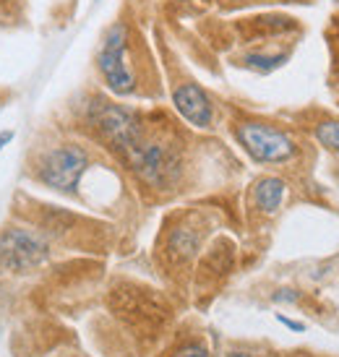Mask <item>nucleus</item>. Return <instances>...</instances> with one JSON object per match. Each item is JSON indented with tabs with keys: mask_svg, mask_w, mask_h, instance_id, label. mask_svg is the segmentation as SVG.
I'll use <instances>...</instances> for the list:
<instances>
[{
	"mask_svg": "<svg viewBox=\"0 0 339 357\" xmlns=\"http://www.w3.org/2000/svg\"><path fill=\"white\" fill-rule=\"evenodd\" d=\"M130 167L136 169L144 183L151 188H170L180 175V154L175 146L162 141H144L141 139L130 151H126Z\"/></svg>",
	"mask_w": 339,
	"mask_h": 357,
	"instance_id": "obj_1",
	"label": "nucleus"
},
{
	"mask_svg": "<svg viewBox=\"0 0 339 357\" xmlns=\"http://www.w3.org/2000/svg\"><path fill=\"white\" fill-rule=\"evenodd\" d=\"M97 68H100L102 79L110 91H115L120 97L136 91V76L128 66V29H126V24H115L105 34L100 55H97Z\"/></svg>",
	"mask_w": 339,
	"mask_h": 357,
	"instance_id": "obj_2",
	"label": "nucleus"
},
{
	"mask_svg": "<svg viewBox=\"0 0 339 357\" xmlns=\"http://www.w3.org/2000/svg\"><path fill=\"white\" fill-rule=\"evenodd\" d=\"M235 139L250 157L261 165H280L295 157V141L285 130L266 126V123H240L235 128Z\"/></svg>",
	"mask_w": 339,
	"mask_h": 357,
	"instance_id": "obj_3",
	"label": "nucleus"
},
{
	"mask_svg": "<svg viewBox=\"0 0 339 357\" xmlns=\"http://www.w3.org/2000/svg\"><path fill=\"white\" fill-rule=\"evenodd\" d=\"M89 120L91 126L100 130V136L110 146H115L118 151H130L141 139V123L139 118L130 112V109L120 107V105H112V102H94L89 107Z\"/></svg>",
	"mask_w": 339,
	"mask_h": 357,
	"instance_id": "obj_4",
	"label": "nucleus"
},
{
	"mask_svg": "<svg viewBox=\"0 0 339 357\" xmlns=\"http://www.w3.org/2000/svg\"><path fill=\"white\" fill-rule=\"evenodd\" d=\"M50 256V245L40 232L27 227H10L0 232V266L6 271H29Z\"/></svg>",
	"mask_w": 339,
	"mask_h": 357,
	"instance_id": "obj_5",
	"label": "nucleus"
},
{
	"mask_svg": "<svg viewBox=\"0 0 339 357\" xmlns=\"http://www.w3.org/2000/svg\"><path fill=\"white\" fill-rule=\"evenodd\" d=\"M86 167H89V154L76 144H66V146L52 149L47 157L42 159L40 180L50 188L70 193V190H76Z\"/></svg>",
	"mask_w": 339,
	"mask_h": 357,
	"instance_id": "obj_6",
	"label": "nucleus"
},
{
	"mask_svg": "<svg viewBox=\"0 0 339 357\" xmlns=\"http://www.w3.org/2000/svg\"><path fill=\"white\" fill-rule=\"evenodd\" d=\"M172 105L196 128H209L214 120V105L206 97V91L196 84H180L178 89L172 91Z\"/></svg>",
	"mask_w": 339,
	"mask_h": 357,
	"instance_id": "obj_7",
	"label": "nucleus"
},
{
	"mask_svg": "<svg viewBox=\"0 0 339 357\" xmlns=\"http://www.w3.org/2000/svg\"><path fill=\"white\" fill-rule=\"evenodd\" d=\"M282 196H285V183L280 178H264L253 188L256 206L264 208V211H277L282 204Z\"/></svg>",
	"mask_w": 339,
	"mask_h": 357,
	"instance_id": "obj_8",
	"label": "nucleus"
},
{
	"mask_svg": "<svg viewBox=\"0 0 339 357\" xmlns=\"http://www.w3.org/2000/svg\"><path fill=\"white\" fill-rule=\"evenodd\" d=\"M316 139L321 141V146L339 154V120H321L316 126Z\"/></svg>",
	"mask_w": 339,
	"mask_h": 357,
	"instance_id": "obj_9",
	"label": "nucleus"
},
{
	"mask_svg": "<svg viewBox=\"0 0 339 357\" xmlns=\"http://www.w3.org/2000/svg\"><path fill=\"white\" fill-rule=\"evenodd\" d=\"M175 357H209V352L201 347V344H188V347H183Z\"/></svg>",
	"mask_w": 339,
	"mask_h": 357,
	"instance_id": "obj_10",
	"label": "nucleus"
},
{
	"mask_svg": "<svg viewBox=\"0 0 339 357\" xmlns=\"http://www.w3.org/2000/svg\"><path fill=\"white\" fill-rule=\"evenodd\" d=\"M277 321H280V324H285V326L287 328H292V331H303V324H298V321H289V318H285V316H277Z\"/></svg>",
	"mask_w": 339,
	"mask_h": 357,
	"instance_id": "obj_11",
	"label": "nucleus"
},
{
	"mask_svg": "<svg viewBox=\"0 0 339 357\" xmlns=\"http://www.w3.org/2000/svg\"><path fill=\"white\" fill-rule=\"evenodd\" d=\"M10 141H13V130H3V133H0V149H3L6 144H10Z\"/></svg>",
	"mask_w": 339,
	"mask_h": 357,
	"instance_id": "obj_12",
	"label": "nucleus"
},
{
	"mask_svg": "<svg viewBox=\"0 0 339 357\" xmlns=\"http://www.w3.org/2000/svg\"><path fill=\"white\" fill-rule=\"evenodd\" d=\"M229 357H256V355H246V352H232Z\"/></svg>",
	"mask_w": 339,
	"mask_h": 357,
	"instance_id": "obj_13",
	"label": "nucleus"
}]
</instances>
